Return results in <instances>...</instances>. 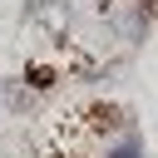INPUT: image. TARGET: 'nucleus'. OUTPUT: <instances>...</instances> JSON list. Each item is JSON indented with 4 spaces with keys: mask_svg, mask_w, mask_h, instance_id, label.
I'll list each match as a JSON object with an SVG mask.
<instances>
[{
    "mask_svg": "<svg viewBox=\"0 0 158 158\" xmlns=\"http://www.w3.org/2000/svg\"><path fill=\"white\" fill-rule=\"evenodd\" d=\"M104 158H143V143H138V133H133V128L114 133V138H109V148H104Z\"/></svg>",
    "mask_w": 158,
    "mask_h": 158,
    "instance_id": "obj_1",
    "label": "nucleus"
},
{
    "mask_svg": "<svg viewBox=\"0 0 158 158\" xmlns=\"http://www.w3.org/2000/svg\"><path fill=\"white\" fill-rule=\"evenodd\" d=\"M5 104H10L15 114H30V109H35V94H30V89H20L15 79H5Z\"/></svg>",
    "mask_w": 158,
    "mask_h": 158,
    "instance_id": "obj_2",
    "label": "nucleus"
}]
</instances>
